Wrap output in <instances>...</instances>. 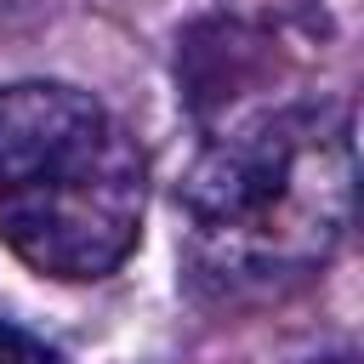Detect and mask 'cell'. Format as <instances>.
<instances>
[{
	"label": "cell",
	"mask_w": 364,
	"mask_h": 364,
	"mask_svg": "<svg viewBox=\"0 0 364 364\" xmlns=\"http://www.w3.org/2000/svg\"><path fill=\"white\" fill-rule=\"evenodd\" d=\"M188 262L222 296H267L330 262L353 210V108L279 102L210 131L182 176Z\"/></svg>",
	"instance_id": "6da1fadb"
},
{
	"label": "cell",
	"mask_w": 364,
	"mask_h": 364,
	"mask_svg": "<svg viewBox=\"0 0 364 364\" xmlns=\"http://www.w3.org/2000/svg\"><path fill=\"white\" fill-rule=\"evenodd\" d=\"M0 364H63V353L17 324H0Z\"/></svg>",
	"instance_id": "277c9868"
},
{
	"label": "cell",
	"mask_w": 364,
	"mask_h": 364,
	"mask_svg": "<svg viewBox=\"0 0 364 364\" xmlns=\"http://www.w3.org/2000/svg\"><path fill=\"white\" fill-rule=\"evenodd\" d=\"M148 165L125 125L80 154L68 171L0 199V245L40 279H108L142 239Z\"/></svg>",
	"instance_id": "7a4b0ae2"
},
{
	"label": "cell",
	"mask_w": 364,
	"mask_h": 364,
	"mask_svg": "<svg viewBox=\"0 0 364 364\" xmlns=\"http://www.w3.org/2000/svg\"><path fill=\"white\" fill-rule=\"evenodd\" d=\"M324 364H358V358H353V353H341V358H324Z\"/></svg>",
	"instance_id": "5b68a950"
},
{
	"label": "cell",
	"mask_w": 364,
	"mask_h": 364,
	"mask_svg": "<svg viewBox=\"0 0 364 364\" xmlns=\"http://www.w3.org/2000/svg\"><path fill=\"white\" fill-rule=\"evenodd\" d=\"M108 108L57 80H17L0 85V199L68 171L108 136Z\"/></svg>",
	"instance_id": "3957f363"
}]
</instances>
